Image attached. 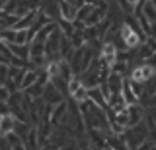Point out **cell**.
<instances>
[{
	"label": "cell",
	"instance_id": "cell-8",
	"mask_svg": "<svg viewBox=\"0 0 156 150\" xmlns=\"http://www.w3.org/2000/svg\"><path fill=\"white\" fill-rule=\"evenodd\" d=\"M39 10H34V12H30L26 15H24L23 17H20V19L17 20V23L15 24V26L12 27V30L15 31H20V30H26L31 27V25L33 24V22L35 20L36 16H37Z\"/></svg>",
	"mask_w": 156,
	"mask_h": 150
},
{
	"label": "cell",
	"instance_id": "cell-28",
	"mask_svg": "<svg viewBox=\"0 0 156 150\" xmlns=\"http://www.w3.org/2000/svg\"><path fill=\"white\" fill-rule=\"evenodd\" d=\"M8 71H9V65L1 63L0 65V86H4L6 81L9 79Z\"/></svg>",
	"mask_w": 156,
	"mask_h": 150
},
{
	"label": "cell",
	"instance_id": "cell-36",
	"mask_svg": "<svg viewBox=\"0 0 156 150\" xmlns=\"http://www.w3.org/2000/svg\"><path fill=\"white\" fill-rule=\"evenodd\" d=\"M41 150H59V147L55 143H48L45 146H43Z\"/></svg>",
	"mask_w": 156,
	"mask_h": 150
},
{
	"label": "cell",
	"instance_id": "cell-17",
	"mask_svg": "<svg viewBox=\"0 0 156 150\" xmlns=\"http://www.w3.org/2000/svg\"><path fill=\"white\" fill-rule=\"evenodd\" d=\"M71 100H74L76 104H84L88 100V89L82 86L77 92L71 95Z\"/></svg>",
	"mask_w": 156,
	"mask_h": 150
},
{
	"label": "cell",
	"instance_id": "cell-12",
	"mask_svg": "<svg viewBox=\"0 0 156 150\" xmlns=\"http://www.w3.org/2000/svg\"><path fill=\"white\" fill-rule=\"evenodd\" d=\"M141 15L148 20L152 25H155V17H156V7L154 1H146L143 2L141 6Z\"/></svg>",
	"mask_w": 156,
	"mask_h": 150
},
{
	"label": "cell",
	"instance_id": "cell-2",
	"mask_svg": "<svg viewBox=\"0 0 156 150\" xmlns=\"http://www.w3.org/2000/svg\"><path fill=\"white\" fill-rule=\"evenodd\" d=\"M42 99L44 100L45 104L50 105V106H55V105L65 102L63 100V96L52 86V84H51L50 81L44 86Z\"/></svg>",
	"mask_w": 156,
	"mask_h": 150
},
{
	"label": "cell",
	"instance_id": "cell-13",
	"mask_svg": "<svg viewBox=\"0 0 156 150\" xmlns=\"http://www.w3.org/2000/svg\"><path fill=\"white\" fill-rule=\"evenodd\" d=\"M43 90H44V86L42 84H40L39 81H36L34 85H32L27 89L23 90V92L27 97H30L31 99H37V98L42 97Z\"/></svg>",
	"mask_w": 156,
	"mask_h": 150
},
{
	"label": "cell",
	"instance_id": "cell-7",
	"mask_svg": "<svg viewBox=\"0 0 156 150\" xmlns=\"http://www.w3.org/2000/svg\"><path fill=\"white\" fill-rule=\"evenodd\" d=\"M57 28H58V25H57L55 22L48 23L47 25H44V26L36 33L35 37H34V40H33L32 42H39V43H43V44H44V42L48 40V37H49Z\"/></svg>",
	"mask_w": 156,
	"mask_h": 150
},
{
	"label": "cell",
	"instance_id": "cell-26",
	"mask_svg": "<svg viewBox=\"0 0 156 150\" xmlns=\"http://www.w3.org/2000/svg\"><path fill=\"white\" fill-rule=\"evenodd\" d=\"M14 44H17V45H26V44H28L27 31H26V30L16 31L15 43H14Z\"/></svg>",
	"mask_w": 156,
	"mask_h": 150
},
{
	"label": "cell",
	"instance_id": "cell-35",
	"mask_svg": "<svg viewBox=\"0 0 156 150\" xmlns=\"http://www.w3.org/2000/svg\"><path fill=\"white\" fill-rule=\"evenodd\" d=\"M7 114H10L9 106H8L6 102H0V117L4 115H7Z\"/></svg>",
	"mask_w": 156,
	"mask_h": 150
},
{
	"label": "cell",
	"instance_id": "cell-27",
	"mask_svg": "<svg viewBox=\"0 0 156 150\" xmlns=\"http://www.w3.org/2000/svg\"><path fill=\"white\" fill-rule=\"evenodd\" d=\"M101 53L102 55H111V54L117 53V49L112 42H104L102 44L101 47Z\"/></svg>",
	"mask_w": 156,
	"mask_h": 150
},
{
	"label": "cell",
	"instance_id": "cell-9",
	"mask_svg": "<svg viewBox=\"0 0 156 150\" xmlns=\"http://www.w3.org/2000/svg\"><path fill=\"white\" fill-rule=\"evenodd\" d=\"M16 119L12 114H7L0 117V137H6L14 131Z\"/></svg>",
	"mask_w": 156,
	"mask_h": 150
},
{
	"label": "cell",
	"instance_id": "cell-30",
	"mask_svg": "<svg viewBox=\"0 0 156 150\" xmlns=\"http://www.w3.org/2000/svg\"><path fill=\"white\" fill-rule=\"evenodd\" d=\"M5 139H6V141L8 142V145L10 146V148H12V149L14 148V147L18 146V145H20V143H23V141L20 140V137H17L14 132H12V133L7 134L6 137H5Z\"/></svg>",
	"mask_w": 156,
	"mask_h": 150
},
{
	"label": "cell",
	"instance_id": "cell-34",
	"mask_svg": "<svg viewBox=\"0 0 156 150\" xmlns=\"http://www.w3.org/2000/svg\"><path fill=\"white\" fill-rule=\"evenodd\" d=\"M9 96H10V94L7 89L5 88V86H0V102H6L7 103L8 99H9Z\"/></svg>",
	"mask_w": 156,
	"mask_h": 150
},
{
	"label": "cell",
	"instance_id": "cell-1",
	"mask_svg": "<svg viewBox=\"0 0 156 150\" xmlns=\"http://www.w3.org/2000/svg\"><path fill=\"white\" fill-rule=\"evenodd\" d=\"M85 4V1H59V14L60 19L73 22L76 18L78 9Z\"/></svg>",
	"mask_w": 156,
	"mask_h": 150
},
{
	"label": "cell",
	"instance_id": "cell-24",
	"mask_svg": "<svg viewBox=\"0 0 156 150\" xmlns=\"http://www.w3.org/2000/svg\"><path fill=\"white\" fill-rule=\"evenodd\" d=\"M140 71H141V77H143V81L145 82V81H148V80H151V79H153L155 69H154L153 67H151V65L143 63V65H140Z\"/></svg>",
	"mask_w": 156,
	"mask_h": 150
},
{
	"label": "cell",
	"instance_id": "cell-5",
	"mask_svg": "<svg viewBox=\"0 0 156 150\" xmlns=\"http://www.w3.org/2000/svg\"><path fill=\"white\" fill-rule=\"evenodd\" d=\"M121 96H122V98H123L127 106L138 104V98L135 96V94L131 90L130 82H129L128 79H123L122 87H121Z\"/></svg>",
	"mask_w": 156,
	"mask_h": 150
},
{
	"label": "cell",
	"instance_id": "cell-32",
	"mask_svg": "<svg viewBox=\"0 0 156 150\" xmlns=\"http://www.w3.org/2000/svg\"><path fill=\"white\" fill-rule=\"evenodd\" d=\"M130 78H131V80L130 81H135V82H144V81H143V77H141L140 65L137 67V68H133V69L131 70Z\"/></svg>",
	"mask_w": 156,
	"mask_h": 150
},
{
	"label": "cell",
	"instance_id": "cell-14",
	"mask_svg": "<svg viewBox=\"0 0 156 150\" xmlns=\"http://www.w3.org/2000/svg\"><path fill=\"white\" fill-rule=\"evenodd\" d=\"M93 9H94L93 2H85L82 7L78 9L75 19L79 20V22H83V23L85 24V20L87 19V17L90 15V12H93Z\"/></svg>",
	"mask_w": 156,
	"mask_h": 150
},
{
	"label": "cell",
	"instance_id": "cell-16",
	"mask_svg": "<svg viewBox=\"0 0 156 150\" xmlns=\"http://www.w3.org/2000/svg\"><path fill=\"white\" fill-rule=\"evenodd\" d=\"M154 55H155V51L152 50L146 43L140 44L139 47H138V50H137V59L143 60V61L148 60L149 58H152Z\"/></svg>",
	"mask_w": 156,
	"mask_h": 150
},
{
	"label": "cell",
	"instance_id": "cell-10",
	"mask_svg": "<svg viewBox=\"0 0 156 150\" xmlns=\"http://www.w3.org/2000/svg\"><path fill=\"white\" fill-rule=\"evenodd\" d=\"M7 46L12 57L22 59V60H25V61L28 60V57H30V44H26V45L7 44Z\"/></svg>",
	"mask_w": 156,
	"mask_h": 150
},
{
	"label": "cell",
	"instance_id": "cell-6",
	"mask_svg": "<svg viewBox=\"0 0 156 150\" xmlns=\"http://www.w3.org/2000/svg\"><path fill=\"white\" fill-rule=\"evenodd\" d=\"M128 117H129V127H135L138 123H140L144 117V111L143 107L138 104L128 106Z\"/></svg>",
	"mask_w": 156,
	"mask_h": 150
},
{
	"label": "cell",
	"instance_id": "cell-21",
	"mask_svg": "<svg viewBox=\"0 0 156 150\" xmlns=\"http://www.w3.org/2000/svg\"><path fill=\"white\" fill-rule=\"evenodd\" d=\"M108 142H109L112 150H128L123 139L121 140V138H119V137H114V135L111 137L110 135V138L108 139Z\"/></svg>",
	"mask_w": 156,
	"mask_h": 150
},
{
	"label": "cell",
	"instance_id": "cell-25",
	"mask_svg": "<svg viewBox=\"0 0 156 150\" xmlns=\"http://www.w3.org/2000/svg\"><path fill=\"white\" fill-rule=\"evenodd\" d=\"M125 44L128 50H133V49H136V47H138V46L140 45L141 42H140V39L138 37V35L133 33L128 39L125 40Z\"/></svg>",
	"mask_w": 156,
	"mask_h": 150
},
{
	"label": "cell",
	"instance_id": "cell-23",
	"mask_svg": "<svg viewBox=\"0 0 156 150\" xmlns=\"http://www.w3.org/2000/svg\"><path fill=\"white\" fill-rule=\"evenodd\" d=\"M45 73L48 75L49 79L51 78L58 77L59 73H60V67H59V62H48L45 65Z\"/></svg>",
	"mask_w": 156,
	"mask_h": 150
},
{
	"label": "cell",
	"instance_id": "cell-20",
	"mask_svg": "<svg viewBox=\"0 0 156 150\" xmlns=\"http://www.w3.org/2000/svg\"><path fill=\"white\" fill-rule=\"evenodd\" d=\"M82 86H83V84H82L80 78L78 77V76H74L70 80H68V82H67V92H68V94L71 96V95L77 92Z\"/></svg>",
	"mask_w": 156,
	"mask_h": 150
},
{
	"label": "cell",
	"instance_id": "cell-3",
	"mask_svg": "<svg viewBox=\"0 0 156 150\" xmlns=\"http://www.w3.org/2000/svg\"><path fill=\"white\" fill-rule=\"evenodd\" d=\"M40 12L44 14L48 18H50L52 22L57 23V19H60L59 14V2L57 1H49V2H41Z\"/></svg>",
	"mask_w": 156,
	"mask_h": 150
},
{
	"label": "cell",
	"instance_id": "cell-22",
	"mask_svg": "<svg viewBox=\"0 0 156 150\" xmlns=\"http://www.w3.org/2000/svg\"><path fill=\"white\" fill-rule=\"evenodd\" d=\"M44 55V44L39 42H31L30 43V57H41Z\"/></svg>",
	"mask_w": 156,
	"mask_h": 150
},
{
	"label": "cell",
	"instance_id": "cell-33",
	"mask_svg": "<svg viewBox=\"0 0 156 150\" xmlns=\"http://www.w3.org/2000/svg\"><path fill=\"white\" fill-rule=\"evenodd\" d=\"M153 147L154 146V141H152L151 139H147L146 141H144V142L141 143L139 147H137L135 150H152Z\"/></svg>",
	"mask_w": 156,
	"mask_h": 150
},
{
	"label": "cell",
	"instance_id": "cell-37",
	"mask_svg": "<svg viewBox=\"0 0 156 150\" xmlns=\"http://www.w3.org/2000/svg\"><path fill=\"white\" fill-rule=\"evenodd\" d=\"M6 5H7V1H0V12H4Z\"/></svg>",
	"mask_w": 156,
	"mask_h": 150
},
{
	"label": "cell",
	"instance_id": "cell-19",
	"mask_svg": "<svg viewBox=\"0 0 156 150\" xmlns=\"http://www.w3.org/2000/svg\"><path fill=\"white\" fill-rule=\"evenodd\" d=\"M16 31L12 28L0 30V40L5 44H14L15 43Z\"/></svg>",
	"mask_w": 156,
	"mask_h": 150
},
{
	"label": "cell",
	"instance_id": "cell-18",
	"mask_svg": "<svg viewBox=\"0 0 156 150\" xmlns=\"http://www.w3.org/2000/svg\"><path fill=\"white\" fill-rule=\"evenodd\" d=\"M50 82L63 97L66 96V95H68V92H67V81L65 80V79H62L60 76L55 77V78H51Z\"/></svg>",
	"mask_w": 156,
	"mask_h": 150
},
{
	"label": "cell",
	"instance_id": "cell-29",
	"mask_svg": "<svg viewBox=\"0 0 156 150\" xmlns=\"http://www.w3.org/2000/svg\"><path fill=\"white\" fill-rule=\"evenodd\" d=\"M133 30L130 28V26H128L127 24H122L120 27H119V31H118V34H119V36H120L121 39L123 40H127L130 36V35L133 34Z\"/></svg>",
	"mask_w": 156,
	"mask_h": 150
},
{
	"label": "cell",
	"instance_id": "cell-31",
	"mask_svg": "<svg viewBox=\"0 0 156 150\" xmlns=\"http://www.w3.org/2000/svg\"><path fill=\"white\" fill-rule=\"evenodd\" d=\"M101 62L104 65L109 67L110 69L112 68V65L117 62V53L115 54H111V55H102V60Z\"/></svg>",
	"mask_w": 156,
	"mask_h": 150
},
{
	"label": "cell",
	"instance_id": "cell-11",
	"mask_svg": "<svg viewBox=\"0 0 156 150\" xmlns=\"http://www.w3.org/2000/svg\"><path fill=\"white\" fill-rule=\"evenodd\" d=\"M37 77H39V75L36 72V70H25L22 81H20V90L23 92L25 89H27L28 87H31L32 85H34L37 81Z\"/></svg>",
	"mask_w": 156,
	"mask_h": 150
},
{
	"label": "cell",
	"instance_id": "cell-4",
	"mask_svg": "<svg viewBox=\"0 0 156 150\" xmlns=\"http://www.w3.org/2000/svg\"><path fill=\"white\" fill-rule=\"evenodd\" d=\"M88 102L92 103L93 105H95L96 107L104 110L105 107H108V103L103 97L100 87H93V88L88 89Z\"/></svg>",
	"mask_w": 156,
	"mask_h": 150
},
{
	"label": "cell",
	"instance_id": "cell-15",
	"mask_svg": "<svg viewBox=\"0 0 156 150\" xmlns=\"http://www.w3.org/2000/svg\"><path fill=\"white\" fill-rule=\"evenodd\" d=\"M58 28L59 31L61 32V34L63 36H66L68 39H70L73 34L75 33V27L73 25V22H68V20H65V19H59L58 23Z\"/></svg>",
	"mask_w": 156,
	"mask_h": 150
}]
</instances>
